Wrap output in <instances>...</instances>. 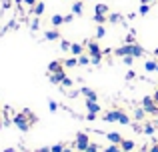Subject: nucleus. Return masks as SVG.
<instances>
[{
    "instance_id": "10",
    "label": "nucleus",
    "mask_w": 158,
    "mask_h": 152,
    "mask_svg": "<svg viewBox=\"0 0 158 152\" xmlns=\"http://www.w3.org/2000/svg\"><path fill=\"white\" fill-rule=\"evenodd\" d=\"M80 92L84 94L88 100H98V94H96V90H92V88H80Z\"/></svg>"
},
{
    "instance_id": "2",
    "label": "nucleus",
    "mask_w": 158,
    "mask_h": 152,
    "mask_svg": "<svg viewBox=\"0 0 158 152\" xmlns=\"http://www.w3.org/2000/svg\"><path fill=\"white\" fill-rule=\"evenodd\" d=\"M102 120H104V122H120V124H128L130 118H128L122 110H108L104 116H102Z\"/></svg>"
},
{
    "instance_id": "40",
    "label": "nucleus",
    "mask_w": 158,
    "mask_h": 152,
    "mask_svg": "<svg viewBox=\"0 0 158 152\" xmlns=\"http://www.w3.org/2000/svg\"><path fill=\"white\" fill-rule=\"evenodd\" d=\"M86 120H96V112H88L86 114Z\"/></svg>"
},
{
    "instance_id": "1",
    "label": "nucleus",
    "mask_w": 158,
    "mask_h": 152,
    "mask_svg": "<svg viewBox=\"0 0 158 152\" xmlns=\"http://www.w3.org/2000/svg\"><path fill=\"white\" fill-rule=\"evenodd\" d=\"M86 48H88V56H90V64H100L102 60V50L98 46V40H86Z\"/></svg>"
},
{
    "instance_id": "27",
    "label": "nucleus",
    "mask_w": 158,
    "mask_h": 152,
    "mask_svg": "<svg viewBox=\"0 0 158 152\" xmlns=\"http://www.w3.org/2000/svg\"><path fill=\"white\" fill-rule=\"evenodd\" d=\"M154 130H156L154 124H146V126H144V134H148V136H150V134H154Z\"/></svg>"
},
{
    "instance_id": "15",
    "label": "nucleus",
    "mask_w": 158,
    "mask_h": 152,
    "mask_svg": "<svg viewBox=\"0 0 158 152\" xmlns=\"http://www.w3.org/2000/svg\"><path fill=\"white\" fill-rule=\"evenodd\" d=\"M108 10H110V8H108L106 4H96V6H94V14H106L108 16Z\"/></svg>"
},
{
    "instance_id": "21",
    "label": "nucleus",
    "mask_w": 158,
    "mask_h": 152,
    "mask_svg": "<svg viewBox=\"0 0 158 152\" xmlns=\"http://www.w3.org/2000/svg\"><path fill=\"white\" fill-rule=\"evenodd\" d=\"M106 36V28L102 24H96V38H104Z\"/></svg>"
},
{
    "instance_id": "4",
    "label": "nucleus",
    "mask_w": 158,
    "mask_h": 152,
    "mask_svg": "<svg viewBox=\"0 0 158 152\" xmlns=\"http://www.w3.org/2000/svg\"><path fill=\"white\" fill-rule=\"evenodd\" d=\"M88 144H90L88 134H86V132H78V134H76V142H74V148H76L78 152H86Z\"/></svg>"
},
{
    "instance_id": "12",
    "label": "nucleus",
    "mask_w": 158,
    "mask_h": 152,
    "mask_svg": "<svg viewBox=\"0 0 158 152\" xmlns=\"http://www.w3.org/2000/svg\"><path fill=\"white\" fill-rule=\"evenodd\" d=\"M82 12H84V6H82L80 0H76V2L72 4V14L74 16H82Z\"/></svg>"
},
{
    "instance_id": "50",
    "label": "nucleus",
    "mask_w": 158,
    "mask_h": 152,
    "mask_svg": "<svg viewBox=\"0 0 158 152\" xmlns=\"http://www.w3.org/2000/svg\"><path fill=\"white\" fill-rule=\"evenodd\" d=\"M154 54H156V56H158V48H156V50H154Z\"/></svg>"
},
{
    "instance_id": "48",
    "label": "nucleus",
    "mask_w": 158,
    "mask_h": 152,
    "mask_svg": "<svg viewBox=\"0 0 158 152\" xmlns=\"http://www.w3.org/2000/svg\"><path fill=\"white\" fill-rule=\"evenodd\" d=\"M2 126H4V122H2V118H0V130H2Z\"/></svg>"
},
{
    "instance_id": "35",
    "label": "nucleus",
    "mask_w": 158,
    "mask_h": 152,
    "mask_svg": "<svg viewBox=\"0 0 158 152\" xmlns=\"http://www.w3.org/2000/svg\"><path fill=\"white\" fill-rule=\"evenodd\" d=\"M86 152H98V144H92V142H90L88 148H86Z\"/></svg>"
},
{
    "instance_id": "22",
    "label": "nucleus",
    "mask_w": 158,
    "mask_h": 152,
    "mask_svg": "<svg viewBox=\"0 0 158 152\" xmlns=\"http://www.w3.org/2000/svg\"><path fill=\"white\" fill-rule=\"evenodd\" d=\"M22 112H24V114L28 116V120H30V124H36V122H38V118H36V114H32V112H30L28 108H26V110H22Z\"/></svg>"
},
{
    "instance_id": "6",
    "label": "nucleus",
    "mask_w": 158,
    "mask_h": 152,
    "mask_svg": "<svg viewBox=\"0 0 158 152\" xmlns=\"http://www.w3.org/2000/svg\"><path fill=\"white\" fill-rule=\"evenodd\" d=\"M86 108H88V112H100V104H98V100H88V98H86Z\"/></svg>"
},
{
    "instance_id": "28",
    "label": "nucleus",
    "mask_w": 158,
    "mask_h": 152,
    "mask_svg": "<svg viewBox=\"0 0 158 152\" xmlns=\"http://www.w3.org/2000/svg\"><path fill=\"white\" fill-rule=\"evenodd\" d=\"M104 152H122V148H120V144H110Z\"/></svg>"
},
{
    "instance_id": "25",
    "label": "nucleus",
    "mask_w": 158,
    "mask_h": 152,
    "mask_svg": "<svg viewBox=\"0 0 158 152\" xmlns=\"http://www.w3.org/2000/svg\"><path fill=\"white\" fill-rule=\"evenodd\" d=\"M76 64H78V58H68V60L64 62V66H66V68H74Z\"/></svg>"
},
{
    "instance_id": "42",
    "label": "nucleus",
    "mask_w": 158,
    "mask_h": 152,
    "mask_svg": "<svg viewBox=\"0 0 158 152\" xmlns=\"http://www.w3.org/2000/svg\"><path fill=\"white\" fill-rule=\"evenodd\" d=\"M134 76H136V74H134V72H132V70H128V72H126V80H132V78H134Z\"/></svg>"
},
{
    "instance_id": "9",
    "label": "nucleus",
    "mask_w": 158,
    "mask_h": 152,
    "mask_svg": "<svg viewBox=\"0 0 158 152\" xmlns=\"http://www.w3.org/2000/svg\"><path fill=\"white\" fill-rule=\"evenodd\" d=\"M106 138L110 140V144H120L122 142V134H118V132H108Z\"/></svg>"
},
{
    "instance_id": "30",
    "label": "nucleus",
    "mask_w": 158,
    "mask_h": 152,
    "mask_svg": "<svg viewBox=\"0 0 158 152\" xmlns=\"http://www.w3.org/2000/svg\"><path fill=\"white\" fill-rule=\"evenodd\" d=\"M122 62L126 64V66H130V64L134 62V56H130V54H128V56H122Z\"/></svg>"
},
{
    "instance_id": "33",
    "label": "nucleus",
    "mask_w": 158,
    "mask_h": 152,
    "mask_svg": "<svg viewBox=\"0 0 158 152\" xmlns=\"http://www.w3.org/2000/svg\"><path fill=\"white\" fill-rule=\"evenodd\" d=\"M50 152H64V144H54L50 148Z\"/></svg>"
},
{
    "instance_id": "29",
    "label": "nucleus",
    "mask_w": 158,
    "mask_h": 152,
    "mask_svg": "<svg viewBox=\"0 0 158 152\" xmlns=\"http://www.w3.org/2000/svg\"><path fill=\"white\" fill-rule=\"evenodd\" d=\"M144 112H146L144 108H138V110L134 112V118H136V120H142V118H144Z\"/></svg>"
},
{
    "instance_id": "38",
    "label": "nucleus",
    "mask_w": 158,
    "mask_h": 152,
    "mask_svg": "<svg viewBox=\"0 0 158 152\" xmlns=\"http://www.w3.org/2000/svg\"><path fill=\"white\" fill-rule=\"evenodd\" d=\"M124 42H126V44H136V42H134V36H132V34H128L126 38H124Z\"/></svg>"
},
{
    "instance_id": "39",
    "label": "nucleus",
    "mask_w": 158,
    "mask_h": 152,
    "mask_svg": "<svg viewBox=\"0 0 158 152\" xmlns=\"http://www.w3.org/2000/svg\"><path fill=\"white\" fill-rule=\"evenodd\" d=\"M36 2H38V0H24V4H26V6H30V8H34Z\"/></svg>"
},
{
    "instance_id": "37",
    "label": "nucleus",
    "mask_w": 158,
    "mask_h": 152,
    "mask_svg": "<svg viewBox=\"0 0 158 152\" xmlns=\"http://www.w3.org/2000/svg\"><path fill=\"white\" fill-rule=\"evenodd\" d=\"M70 88V86H72V80H70V78H64V80H62V88Z\"/></svg>"
},
{
    "instance_id": "23",
    "label": "nucleus",
    "mask_w": 158,
    "mask_h": 152,
    "mask_svg": "<svg viewBox=\"0 0 158 152\" xmlns=\"http://www.w3.org/2000/svg\"><path fill=\"white\" fill-rule=\"evenodd\" d=\"M106 20H108L106 14H94V22H96V24H104Z\"/></svg>"
},
{
    "instance_id": "20",
    "label": "nucleus",
    "mask_w": 158,
    "mask_h": 152,
    "mask_svg": "<svg viewBox=\"0 0 158 152\" xmlns=\"http://www.w3.org/2000/svg\"><path fill=\"white\" fill-rule=\"evenodd\" d=\"M44 8H46V6H44L42 2H36V6L32 8V12H34V16H40V14L44 12Z\"/></svg>"
},
{
    "instance_id": "18",
    "label": "nucleus",
    "mask_w": 158,
    "mask_h": 152,
    "mask_svg": "<svg viewBox=\"0 0 158 152\" xmlns=\"http://www.w3.org/2000/svg\"><path fill=\"white\" fill-rule=\"evenodd\" d=\"M116 54H118V56H128V54H130V44H124V46L116 48Z\"/></svg>"
},
{
    "instance_id": "5",
    "label": "nucleus",
    "mask_w": 158,
    "mask_h": 152,
    "mask_svg": "<svg viewBox=\"0 0 158 152\" xmlns=\"http://www.w3.org/2000/svg\"><path fill=\"white\" fill-rule=\"evenodd\" d=\"M142 108L146 110L148 114H152V116H158V104L154 102L152 96H144L142 98Z\"/></svg>"
},
{
    "instance_id": "46",
    "label": "nucleus",
    "mask_w": 158,
    "mask_h": 152,
    "mask_svg": "<svg viewBox=\"0 0 158 152\" xmlns=\"http://www.w3.org/2000/svg\"><path fill=\"white\" fill-rule=\"evenodd\" d=\"M150 152H158V144H154V146H152V148H150Z\"/></svg>"
},
{
    "instance_id": "8",
    "label": "nucleus",
    "mask_w": 158,
    "mask_h": 152,
    "mask_svg": "<svg viewBox=\"0 0 158 152\" xmlns=\"http://www.w3.org/2000/svg\"><path fill=\"white\" fill-rule=\"evenodd\" d=\"M130 56L138 58V56H144V48L138 46V44H130Z\"/></svg>"
},
{
    "instance_id": "36",
    "label": "nucleus",
    "mask_w": 158,
    "mask_h": 152,
    "mask_svg": "<svg viewBox=\"0 0 158 152\" xmlns=\"http://www.w3.org/2000/svg\"><path fill=\"white\" fill-rule=\"evenodd\" d=\"M48 108H50L52 112H56V110H58V102H54V100H52V102H48Z\"/></svg>"
},
{
    "instance_id": "7",
    "label": "nucleus",
    "mask_w": 158,
    "mask_h": 152,
    "mask_svg": "<svg viewBox=\"0 0 158 152\" xmlns=\"http://www.w3.org/2000/svg\"><path fill=\"white\" fill-rule=\"evenodd\" d=\"M64 78H66V72L64 70H58V72H54V74H50V82H54V84H62Z\"/></svg>"
},
{
    "instance_id": "26",
    "label": "nucleus",
    "mask_w": 158,
    "mask_h": 152,
    "mask_svg": "<svg viewBox=\"0 0 158 152\" xmlns=\"http://www.w3.org/2000/svg\"><path fill=\"white\" fill-rule=\"evenodd\" d=\"M78 64H82V66H86V64H90V56H78Z\"/></svg>"
},
{
    "instance_id": "19",
    "label": "nucleus",
    "mask_w": 158,
    "mask_h": 152,
    "mask_svg": "<svg viewBox=\"0 0 158 152\" xmlns=\"http://www.w3.org/2000/svg\"><path fill=\"white\" fill-rule=\"evenodd\" d=\"M144 68H146L148 72H154V70H158V64H156V60H146Z\"/></svg>"
},
{
    "instance_id": "11",
    "label": "nucleus",
    "mask_w": 158,
    "mask_h": 152,
    "mask_svg": "<svg viewBox=\"0 0 158 152\" xmlns=\"http://www.w3.org/2000/svg\"><path fill=\"white\" fill-rule=\"evenodd\" d=\"M120 148H122V152H130V150H134V142L128 140V138H122V142H120Z\"/></svg>"
},
{
    "instance_id": "13",
    "label": "nucleus",
    "mask_w": 158,
    "mask_h": 152,
    "mask_svg": "<svg viewBox=\"0 0 158 152\" xmlns=\"http://www.w3.org/2000/svg\"><path fill=\"white\" fill-rule=\"evenodd\" d=\"M44 38H46V40H58V38H60V32H58L56 28H52V30H46Z\"/></svg>"
},
{
    "instance_id": "43",
    "label": "nucleus",
    "mask_w": 158,
    "mask_h": 152,
    "mask_svg": "<svg viewBox=\"0 0 158 152\" xmlns=\"http://www.w3.org/2000/svg\"><path fill=\"white\" fill-rule=\"evenodd\" d=\"M140 2H142V4H152L154 0H140Z\"/></svg>"
},
{
    "instance_id": "24",
    "label": "nucleus",
    "mask_w": 158,
    "mask_h": 152,
    "mask_svg": "<svg viewBox=\"0 0 158 152\" xmlns=\"http://www.w3.org/2000/svg\"><path fill=\"white\" fill-rule=\"evenodd\" d=\"M148 12H150V4H140L138 14H140V16H144V14H148Z\"/></svg>"
},
{
    "instance_id": "34",
    "label": "nucleus",
    "mask_w": 158,
    "mask_h": 152,
    "mask_svg": "<svg viewBox=\"0 0 158 152\" xmlns=\"http://www.w3.org/2000/svg\"><path fill=\"white\" fill-rule=\"evenodd\" d=\"M108 20L110 22H120V14H108Z\"/></svg>"
},
{
    "instance_id": "3",
    "label": "nucleus",
    "mask_w": 158,
    "mask_h": 152,
    "mask_svg": "<svg viewBox=\"0 0 158 152\" xmlns=\"http://www.w3.org/2000/svg\"><path fill=\"white\" fill-rule=\"evenodd\" d=\"M12 122H14V126L18 130H22V132H26V130H30V120H28V116L24 112H20V114H16L14 118H12Z\"/></svg>"
},
{
    "instance_id": "47",
    "label": "nucleus",
    "mask_w": 158,
    "mask_h": 152,
    "mask_svg": "<svg viewBox=\"0 0 158 152\" xmlns=\"http://www.w3.org/2000/svg\"><path fill=\"white\" fill-rule=\"evenodd\" d=\"M4 152H14V148H6V150H4Z\"/></svg>"
},
{
    "instance_id": "45",
    "label": "nucleus",
    "mask_w": 158,
    "mask_h": 152,
    "mask_svg": "<svg viewBox=\"0 0 158 152\" xmlns=\"http://www.w3.org/2000/svg\"><path fill=\"white\" fill-rule=\"evenodd\" d=\"M152 98H154V102H156V104H158V90H156V92H154V96H152Z\"/></svg>"
},
{
    "instance_id": "16",
    "label": "nucleus",
    "mask_w": 158,
    "mask_h": 152,
    "mask_svg": "<svg viewBox=\"0 0 158 152\" xmlns=\"http://www.w3.org/2000/svg\"><path fill=\"white\" fill-rule=\"evenodd\" d=\"M50 22H52V26H54V28H58V26H62V24H64V16H60V14H54Z\"/></svg>"
},
{
    "instance_id": "44",
    "label": "nucleus",
    "mask_w": 158,
    "mask_h": 152,
    "mask_svg": "<svg viewBox=\"0 0 158 152\" xmlns=\"http://www.w3.org/2000/svg\"><path fill=\"white\" fill-rule=\"evenodd\" d=\"M36 152H50V148H38Z\"/></svg>"
},
{
    "instance_id": "51",
    "label": "nucleus",
    "mask_w": 158,
    "mask_h": 152,
    "mask_svg": "<svg viewBox=\"0 0 158 152\" xmlns=\"http://www.w3.org/2000/svg\"><path fill=\"white\" fill-rule=\"evenodd\" d=\"M156 126H158V120H156Z\"/></svg>"
},
{
    "instance_id": "32",
    "label": "nucleus",
    "mask_w": 158,
    "mask_h": 152,
    "mask_svg": "<svg viewBox=\"0 0 158 152\" xmlns=\"http://www.w3.org/2000/svg\"><path fill=\"white\" fill-rule=\"evenodd\" d=\"M70 46H72V44H70L68 40H62V42H60V48H62L64 52H66V50H70Z\"/></svg>"
},
{
    "instance_id": "17",
    "label": "nucleus",
    "mask_w": 158,
    "mask_h": 152,
    "mask_svg": "<svg viewBox=\"0 0 158 152\" xmlns=\"http://www.w3.org/2000/svg\"><path fill=\"white\" fill-rule=\"evenodd\" d=\"M82 50H84V46H82V44H78V42H74L72 46H70V52H72L74 56H80Z\"/></svg>"
},
{
    "instance_id": "49",
    "label": "nucleus",
    "mask_w": 158,
    "mask_h": 152,
    "mask_svg": "<svg viewBox=\"0 0 158 152\" xmlns=\"http://www.w3.org/2000/svg\"><path fill=\"white\" fill-rule=\"evenodd\" d=\"M64 152H74V150L72 148H64Z\"/></svg>"
},
{
    "instance_id": "41",
    "label": "nucleus",
    "mask_w": 158,
    "mask_h": 152,
    "mask_svg": "<svg viewBox=\"0 0 158 152\" xmlns=\"http://www.w3.org/2000/svg\"><path fill=\"white\" fill-rule=\"evenodd\" d=\"M72 20H74V14H68V16H64V22H66V24H68V22H72Z\"/></svg>"
},
{
    "instance_id": "31",
    "label": "nucleus",
    "mask_w": 158,
    "mask_h": 152,
    "mask_svg": "<svg viewBox=\"0 0 158 152\" xmlns=\"http://www.w3.org/2000/svg\"><path fill=\"white\" fill-rule=\"evenodd\" d=\"M30 28H32V32H36V30L40 28V20L34 18V20H32V24H30Z\"/></svg>"
},
{
    "instance_id": "14",
    "label": "nucleus",
    "mask_w": 158,
    "mask_h": 152,
    "mask_svg": "<svg viewBox=\"0 0 158 152\" xmlns=\"http://www.w3.org/2000/svg\"><path fill=\"white\" fill-rule=\"evenodd\" d=\"M58 70H62V64L58 62V60H54V62L48 64V74H54V72H58Z\"/></svg>"
}]
</instances>
